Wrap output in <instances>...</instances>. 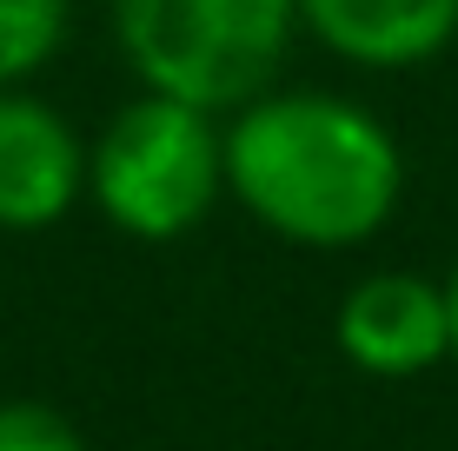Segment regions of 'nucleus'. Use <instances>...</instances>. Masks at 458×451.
<instances>
[{"instance_id":"obj_8","label":"nucleus","mask_w":458,"mask_h":451,"mask_svg":"<svg viewBox=\"0 0 458 451\" xmlns=\"http://www.w3.org/2000/svg\"><path fill=\"white\" fill-rule=\"evenodd\" d=\"M0 451H87V438L40 398H0Z\"/></svg>"},{"instance_id":"obj_9","label":"nucleus","mask_w":458,"mask_h":451,"mask_svg":"<svg viewBox=\"0 0 458 451\" xmlns=\"http://www.w3.org/2000/svg\"><path fill=\"white\" fill-rule=\"evenodd\" d=\"M445 305H452V365H458V272L445 279Z\"/></svg>"},{"instance_id":"obj_7","label":"nucleus","mask_w":458,"mask_h":451,"mask_svg":"<svg viewBox=\"0 0 458 451\" xmlns=\"http://www.w3.org/2000/svg\"><path fill=\"white\" fill-rule=\"evenodd\" d=\"M73 0H0V87L34 80L67 46Z\"/></svg>"},{"instance_id":"obj_4","label":"nucleus","mask_w":458,"mask_h":451,"mask_svg":"<svg viewBox=\"0 0 458 451\" xmlns=\"http://www.w3.org/2000/svg\"><path fill=\"white\" fill-rule=\"evenodd\" d=\"M333 338L339 359L366 379H419V372L452 359L445 286L419 272H366L359 286H345Z\"/></svg>"},{"instance_id":"obj_5","label":"nucleus","mask_w":458,"mask_h":451,"mask_svg":"<svg viewBox=\"0 0 458 451\" xmlns=\"http://www.w3.org/2000/svg\"><path fill=\"white\" fill-rule=\"evenodd\" d=\"M87 199V139L67 113L0 87V232H47Z\"/></svg>"},{"instance_id":"obj_1","label":"nucleus","mask_w":458,"mask_h":451,"mask_svg":"<svg viewBox=\"0 0 458 451\" xmlns=\"http://www.w3.org/2000/svg\"><path fill=\"white\" fill-rule=\"evenodd\" d=\"M226 193L273 239L345 253L399 213L405 153L378 113L319 87H266L226 127Z\"/></svg>"},{"instance_id":"obj_2","label":"nucleus","mask_w":458,"mask_h":451,"mask_svg":"<svg viewBox=\"0 0 458 451\" xmlns=\"http://www.w3.org/2000/svg\"><path fill=\"white\" fill-rule=\"evenodd\" d=\"M106 13L133 80L207 113L259 100L299 34V0H106Z\"/></svg>"},{"instance_id":"obj_6","label":"nucleus","mask_w":458,"mask_h":451,"mask_svg":"<svg viewBox=\"0 0 458 451\" xmlns=\"http://www.w3.org/2000/svg\"><path fill=\"white\" fill-rule=\"evenodd\" d=\"M299 27L352 67L399 73L452 46L458 0H299Z\"/></svg>"},{"instance_id":"obj_3","label":"nucleus","mask_w":458,"mask_h":451,"mask_svg":"<svg viewBox=\"0 0 458 451\" xmlns=\"http://www.w3.org/2000/svg\"><path fill=\"white\" fill-rule=\"evenodd\" d=\"M226 193V133L207 106H186L173 93L126 100L100 139H87V199L100 220L140 246L186 239Z\"/></svg>"}]
</instances>
